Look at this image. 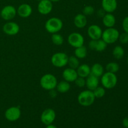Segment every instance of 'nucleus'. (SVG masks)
I'll return each mask as SVG.
<instances>
[{"label": "nucleus", "instance_id": "1", "mask_svg": "<svg viewBox=\"0 0 128 128\" xmlns=\"http://www.w3.org/2000/svg\"><path fill=\"white\" fill-rule=\"evenodd\" d=\"M95 99L96 98L94 95L92 91L89 90L82 91L79 94L78 96V103L81 106H84V107L91 106L94 102Z\"/></svg>", "mask_w": 128, "mask_h": 128}, {"label": "nucleus", "instance_id": "2", "mask_svg": "<svg viewBox=\"0 0 128 128\" xmlns=\"http://www.w3.org/2000/svg\"><path fill=\"white\" fill-rule=\"evenodd\" d=\"M63 23L61 19L52 17L49 19L45 23V29L48 32L51 34L57 33L61 30Z\"/></svg>", "mask_w": 128, "mask_h": 128}, {"label": "nucleus", "instance_id": "3", "mask_svg": "<svg viewBox=\"0 0 128 128\" xmlns=\"http://www.w3.org/2000/svg\"><path fill=\"white\" fill-rule=\"evenodd\" d=\"M120 32L116 28H108L107 29L102 31L101 39L104 41L108 44L114 43L118 40L120 36Z\"/></svg>", "mask_w": 128, "mask_h": 128}, {"label": "nucleus", "instance_id": "4", "mask_svg": "<svg viewBox=\"0 0 128 128\" xmlns=\"http://www.w3.org/2000/svg\"><path fill=\"white\" fill-rule=\"evenodd\" d=\"M58 84L57 78L52 74H46L41 77L40 85L44 90L50 91L55 89Z\"/></svg>", "mask_w": 128, "mask_h": 128}, {"label": "nucleus", "instance_id": "5", "mask_svg": "<svg viewBox=\"0 0 128 128\" xmlns=\"http://www.w3.org/2000/svg\"><path fill=\"white\" fill-rule=\"evenodd\" d=\"M101 82L105 89L111 90L114 88L117 84L118 78L115 73L106 72L101 76Z\"/></svg>", "mask_w": 128, "mask_h": 128}, {"label": "nucleus", "instance_id": "6", "mask_svg": "<svg viewBox=\"0 0 128 128\" xmlns=\"http://www.w3.org/2000/svg\"><path fill=\"white\" fill-rule=\"evenodd\" d=\"M69 57L66 53L62 52L54 54L51 59L52 64L56 68H62L66 66L68 62Z\"/></svg>", "mask_w": 128, "mask_h": 128}, {"label": "nucleus", "instance_id": "7", "mask_svg": "<svg viewBox=\"0 0 128 128\" xmlns=\"http://www.w3.org/2000/svg\"><path fill=\"white\" fill-rule=\"evenodd\" d=\"M68 42L72 47L76 48L84 45V39L81 34L74 32L69 35L68 38Z\"/></svg>", "mask_w": 128, "mask_h": 128}, {"label": "nucleus", "instance_id": "8", "mask_svg": "<svg viewBox=\"0 0 128 128\" xmlns=\"http://www.w3.org/2000/svg\"><path fill=\"white\" fill-rule=\"evenodd\" d=\"M21 115V110L20 108L16 106H12L6 110L4 116L6 120L9 121H16L20 118Z\"/></svg>", "mask_w": 128, "mask_h": 128}, {"label": "nucleus", "instance_id": "9", "mask_svg": "<svg viewBox=\"0 0 128 128\" xmlns=\"http://www.w3.org/2000/svg\"><path fill=\"white\" fill-rule=\"evenodd\" d=\"M55 119H56V112L51 108H47L44 110L41 115V122L46 126L52 124Z\"/></svg>", "mask_w": 128, "mask_h": 128}, {"label": "nucleus", "instance_id": "10", "mask_svg": "<svg viewBox=\"0 0 128 128\" xmlns=\"http://www.w3.org/2000/svg\"><path fill=\"white\" fill-rule=\"evenodd\" d=\"M1 16L4 20L10 21L14 19V18L17 14V10L13 6L8 5L4 6L0 11Z\"/></svg>", "mask_w": 128, "mask_h": 128}, {"label": "nucleus", "instance_id": "11", "mask_svg": "<svg viewBox=\"0 0 128 128\" xmlns=\"http://www.w3.org/2000/svg\"><path fill=\"white\" fill-rule=\"evenodd\" d=\"M2 30L5 34L9 36H14L17 34L20 31V26L16 22H8L4 24L2 27Z\"/></svg>", "mask_w": 128, "mask_h": 128}, {"label": "nucleus", "instance_id": "12", "mask_svg": "<svg viewBox=\"0 0 128 128\" xmlns=\"http://www.w3.org/2000/svg\"><path fill=\"white\" fill-rule=\"evenodd\" d=\"M52 10V4L50 0H41L38 6L39 12L42 15H47L51 12Z\"/></svg>", "mask_w": 128, "mask_h": 128}, {"label": "nucleus", "instance_id": "13", "mask_svg": "<svg viewBox=\"0 0 128 128\" xmlns=\"http://www.w3.org/2000/svg\"><path fill=\"white\" fill-rule=\"evenodd\" d=\"M102 31L101 27L96 24L91 25L88 29V34L89 37L93 40H98L101 38Z\"/></svg>", "mask_w": 128, "mask_h": 128}, {"label": "nucleus", "instance_id": "14", "mask_svg": "<svg viewBox=\"0 0 128 128\" xmlns=\"http://www.w3.org/2000/svg\"><path fill=\"white\" fill-rule=\"evenodd\" d=\"M102 9L107 13H112L115 11L118 7L116 0H102Z\"/></svg>", "mask_w": 128, "mask_h": 128}, {"label": "nucleus", "instance_id": "15", "mask_svg": "<svg viewBox=\"0 0 128 128\" xmlns=\"http://www.w3.org/2000/svg\"><path fill=\"white\" fill-rule=\"evenodd\" d=\"M78 77L76 70L72 69L71 68L65 69L62 72V78L65 81L69 82H74L75 80Z\"/></svg>", "mask_w": 128, "mask_h": 128}, {"label": "nucleus", "instance_id": "16", "mask_svg": "<svg viewBox=\"0 0 128 128\" xmlns=\"http://www.w3.org/2000/svg\"><path fill=\"white\" fill-rule=\"evenodd\" d=\"M32 10L31 6L28 4H22L18 7L17 10V14L21 18H26L31 16Z\"/></svg>", "mask_w": 128, "mask_h": 128}, {"label": "nucleus", "instance_id": "17", "mask_svg": "<svg viewBox=\"0 0 128 128\" xmlns=\"http://www.w3.org/2000/svg\"><path fill=\"white\" fill-rule=\"evenodd\" d=\"M99 78L90 74L86 80V86L88 90L93 91L98 86H99Z\"/></svg>", "mask_w": 128, "mask_h": 128}, {"label": "nucleus", "instance_id": "18", "mask_svg": "<svg viewBox=\"0 0 128 128\" xmlns=\"http://www.w3.org/2000/svg\"><path fill=\"white\" fill-rule=\"evenodd\" d=\"M87 18L83 14H78L74 19V24L78 28H83L87 24Z\"/></svg>", "mask_w": 128, "mask_h": 128}, {"label": "nucleus", "instance_id": "19", "mask_svg": "<svg viewBox=\"0 0 128 128\" xmlns=\"http://www.w3.org/2000/svg\"><path fill=\"white\" fill-rule=\"evenodd\" d=\"M76 71L79 77L86 78L91 74V68L87 64H82L79 66Z\"/></svg>", "mask_w": 128, "mask_h": 128}, {"label": "nucleus", "instance_id": "20", "mask_svg": "<svg viewBox=\"0 0 128 128\" xmlns=\"http://www.w3.org/2000/svg\"><path fill=\"white\" fill-rule=\"evenodd\" d=\"M102 23L106 28H112L116 24V18L112 13H106L102 17Z\"/></svg>", "mask_w": 128, "mask_h": 128}, {"label": "nucleus", "instance_id": "21", "mask_svg": "<svg viewBox=\"0 0 128 128\" xmlns=\"http://www.w3.org/2000/svg\"><path fill=\"white\" fill-rule=\"evenodd\" d=\"M104 73V68L101 64L95 63L91 68V74L96 77H101Z\"/></svg>", "mask_w": 128, "mask_h": 128}, {"label": "nucleus", "instance_id": "22", "mask_svg": "<svg viewBox=\"0 0 128 128\" xmlns=\"http://www.w3.org/2000/svg\"><path fill=\"white\" fill-rule=\"evenodd\" d=\"M70 88L71 86L70 82L64 80V81H60L59 83L58 82L56 88V90L60 93H66L70 90Z\"/></svg>", "mask_w": 128, "mask_h": 128}, {"label": "nucleus", "instance_id": "23", "mask_svg": "<svg viewBox=\"0 0 128 128\" xmlns=\"http://www.w3.org/2000/svg\"><path fill=\"white\" fill-rule=\"evenodd\" d=\"M88 54V50L84 45L80 47L76 48L74 51V54L78 59H84L86 57Z\"/></svg>", "mask_w": 128, "mask_h": 128}, {"label": "nucleus", "instance_id": "24", "mask_svg": "<svg viewBox=\"0 0 128 128\" xmlns=\"http://www.w3.org/2000/svg\"><path fill=\"white\" fill-rule=\"evenodd\" d=\"M112 55L116 60H121L124 55V51L121 46H116L112 51Z\"/></svg>", "mask_w": 128, "mask_h": 128}, {"label": "nucleus", "instance_id": "25", "mask_svg": "<svg viewBox=\"0 0 128 128\" xmlns=\"http://www.w3.org/2000/svg\"><path fill=\"white\" fill-rule=\"evenodd\" d=\"M51 41L56 46H61L63 44L64 38L61 34L57 33L52 34L51 36Z\"/></svg>", "mask_w": 128, "mask_h": 128}, {"label": "nucleus", "instance_id": "26", "mask_svg": "<svg viewBox=\"0 0 128 128\" xmlns=\"http://www.w3.org/2000/svg\"><path fill=\"white\" fill-rule=\"evenodd\" d=\"M68 64L69 65L70 68H71L76 70L80 65L79 59L75 56H70V57H69Z\"/></svg>", "mask_w": 128, "mask_h": 128}, {"label": "nucleus", "instance_id": "27", "mask_svg": "<svg viewBox=\"0 0 128 128\" xmlns=\"http://www.w3.org/2000/svg\"><path fill=\"white\" fill-rule=\"evenodd\" d=\"M106 70L107 72L116 73L120 70V66L117 62H111L107 64L106 66Z\"/></svg>", "mask_w": 128, "mask_h": 128}, {"label": "nucleus", "instance_id": "28", "mask_svg": "<svg viewBox=\"0 0 128 128\" xmlns=\"http://www.w3.org/2000/svg\"><path fill=\"white\" fill-rule=\"evenodd\" d=\"M108 44L105 42L102 39L96 40V47H95V51L98 52H102L104 51L107 48Z\"/></svg>", "mask_w": 128, "mask_h": 128}, {"label": "nucleus", "instance_id": "29", "mask_svg": "<svg viewBox=\"0 0 128 128\" xmlns=\"http://www.w3.org/2000/svg\"><path fill=\"white\" fill-rule=\"evenodd\" d=\"M92 92L96 98H101L104 96L106 93L104 88L101 87V86H98L94 90L92 91Z\"/></svg>", "mask_w": 128, "mask_h": 128}, {"label": "nucleus", "instance_id": "30", "mask_svg": "<svg viewBox=\"0 0 128 128\" xmlns=\"http://www.w3.org/2000/svg\"><path fill=\"white\" fill-rule=\"evenodd\" d=\"M94 12V8L92 6H86L82 10L83 14L85 16H91Z\"/></svg>", "mask_w": 128, "mask_h": 128}, {"label": "nucleus", "instance_id": "31", "mask_svg": "<svg viewBox=\"0 0 128 128\" xmlns=\"http://www.w3.org/2000/svg\"><path fill=\"white\" fill-rule=\"evenodd\" d=\"M76 86L79 88H82L86 86V80L82 77H78L77 79L74 81Z\"/></svg>", "mask_w": 128, "mask_h": 128}, {"label": "nucleus", "instance_id": "32", "mask_svg": "<svg viewBox=\"0 0 128 128\" xmlns=\"http://www.w3.org/2000/svg\"><path fill=\"white\" fill-rule=\"evenodd\" d=\"M119 40H120V42L123 44H126L128 43V33L124 32L121 33L120 34L119 36Z\"/></svg>", "mask_w": 128, "mask_h": 128}, {"label": "nucleus", "instance_id": "33", "mask_svg": "<svg viewBox=\"0 0 128 128\" xmlns=\"http://www.w3.org/2000/svg\"><path fill=\"white\" fill-rule=\"evenodd\" d=\"M122 26L124 32L128 33V16H126V18H124V19L122 21Z\"/></svg>", "mask_w": 128, "mask_h": 128}, {"label": "nucleus", "instance_id": "34", "mask_svg": "<svg viewBox=\"0 0 128 128\" xmlns=\"http://www.w3.org/2000/svg\"><path fill=\"white\" fill-rule=\"evenodd\" d=\"M96 42V40H91V41H90V42H89V44H88L89 48H90L91 50H94V51H95Z\"/></svg>", "mask_w": 128, "mask_h": 128}, {"label": "nucleus", "instance_id": "35", "mask_svg": "<svg viewBox=\"0 0 128 128\" xmlns=\"http://www.w3.org/2000/svg\"><path fill=\"white\" fill-rule=\"evenodd\" d=\"M50 96H51V98H55L56 96V95H57V93H56V91H55L54 89H53V90H50Z\"/></svg>", "mask_w": 128, "mask_h": 128}, {"label": "nucleus", "instance_id": "36", "mask_svg": "<svg viewBox=\"0 0 128 128\" xmlns=\"http://www.w3.org/2000/svg\"><path fill=\"white\" fill-rule=\"evenodd\" d=\"M122 125L124 128H128V117L125 118L123 120H122Z\"/></svg>", "mask_w": 128, "mask_h": 128}, {"label": "nucleus", "instance_id": "37", "mask_svg": "<svg viewBox=\"0 0 128 128\" xmlns=\"http://www.w3.org/2000/svg\"><path fill=\"white\" fill-rule=\"evenodd\" d=\"M46 128H58L55 125H53L52 124H49L46 126Z\"/></svg>", "mask_w": 128, "mask_h": 128}, {"label": "nucleus", "instance_id": "38", "mask_svg": "<svg viewBox=\"0 0 128 128\" xmlns=\"http://www.w3.org/2000/svg\"><path fill=\"white\" fill-rule=\"evenodd\" d=\"M50 1H51V2H58L60 0H50Z\"/></svg>", "mask_w": 128, "mask_h": 128}, {"label": "nucleus", "instance_id": "39", "mask_svg": "<svg viewBox=\"0 0 128 128\" xmlns=\"http://www.w3.org/2000/svg\"><path fill=\"white\" fill-rule=\"evenodd\" d=\"M127 61H128V59H127Z\"/></svg>", "mask_w": 128, "mask_h": 128}, {"label": "nucleus", "instance_id": "40", "mask_svg": "<svg viewBox=\"0 0 128 128\" xmlns=\"http://www.w3.org/2000/svg\"><path fill=\"white\" fill-rule=\"evenodd\" d=\"M36 1H41V0H36Z\"/></svg>", "mask_w": 128, "mask_h": 128}, {"label": "nucleus", "instance_id": "41", "mask_svg": "<svg viewBox=\"0 0 128 128\" xmlns=\"http://www.w3.org/2000/svg\"><path fill=\"white\" fill-rule=\"evenodd\" d=\"M0 16H1V14H0Z\"/></svg>", "mask_w": 128, "mask_h": 128}]
</instances>
